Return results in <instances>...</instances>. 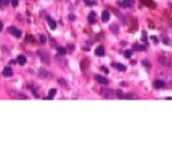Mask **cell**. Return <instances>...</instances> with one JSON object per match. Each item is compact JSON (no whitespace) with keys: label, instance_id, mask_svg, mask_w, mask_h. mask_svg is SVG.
Returning <instances> with one entry per match:
<instances>
[{"label":"cell","instance_id":"24","mask_svg":"<svg viewBox=\"0 0 172 143\" xmlns=\"http://www.w3.org/2000/svg\"><path fill=\"white\" fill-rule=\"evenodd\" d=\"M7 2H8V0H0V4H2V5L7 4Z\"/></svg>","mask_w":172,"mask_h":143},{"label":"cell","instance_id":"3","mask_svg":"<svg viewBox=\"0 0 172 143\" xmlns=\"http://www.w3.org/2000/svg\"><path fill=\"white\" fill-rule=\"evenodd\" d=\"M109 18H110V13H109L108 10H105V12H102V15H101L102 22L107 23V22L109 21Z\"/></svg>","mask_w":172,"mask_h":143},{"label":"cell","instance_id":"27","mask_svg":"<svg viewBox=\"0 0 172 143\" xmlns=\"http://www.w3.org/2000/svg\"><path fill=\"white\" fill-rule=\"evenodd\" d=\"M170 6H171V7H172V4H171V5H170Z\"/></svg>","mask_w":172,"mask_h":143},{"label":"cell","instance_id":"4","mask_svg":"<svg viewBox=\"0 0 172 143\" xmlns=\"http://www.w3.org/2000/svg\"><path fill=\"white\" fill-rule=\"evenodd\" d=\"M2 74H4L5 77H12V74H13V70L10 66H6L2 71Z\"/></svg>","mask_w":172,"mask_h":143},{"label":"cell","instance_id":"11","mask_svg":"<svg viewBox=\"0 0 172 143\" xmlns=\"http://www.w3.org/2000/svg\"><path fill=\"white\" fill-rule=\"evenodd\" d=\"M17 63L20 65H24L27 63V57L24 56V55H20V56L17 57Z\"/></svg>","mask_w":172,"mask_h":143},{"label":"cell","instance_id":"19","mask_svg":"<svg viewBox=\"0 0 172 143\" xmlns=\"http://www.w3.org/2000/svg\"><path fill=\"white\" fill-rule=\"evenodd\" d=\"M18 5V0H12V6L13 7H17Z\"/></svg>","mask_w":172,"mask_h":143},{"label":"cell","instance_id":"16","mask_svg":"<svg viewBox=\"0 0 172 143\" xmlns=\"http://www.w3.org/2000/svg\"><path fill=\"white\" fill-rule=\"evenodd\" d=\"M110 29L112 30V32H115V33H117V32H118V26L111 25V26H110Z\"/></svg>","mask_w":172,"mask_h":143},{"label":"cell","instance_id":"12","mask_svg":"<svg viewBox=\"0 0 172 143\" xmlns=\"http://www.w3.org/2000/svg\"><path fill=\"white\" fill-rule=\"evenodd\" d=\"M123 7H132L133 4H134V1L133 0H124L123 2H120Z\"/></svg>","mask_w":172,"mask_h":143},{"label":"cell","instance_id":"22","mask_svg":"<svg viewBox=\"0 0 172 143\" xmlns=\"http://www.w3.org/2000/svg\"><path fill=\"white\" fill-rule=\"evenodd\" d=\"M135 47L139 48V50H145V46H140V45H137Z\"/></svg>","mask_w":172,"mask_h":143},{"label":"cell","instance_id":"17","mask_svg":"<svg viewBox=\"0 0 172 143\" xmlns=\"http://www.w3.org/2000/svg\"><path fill=\"white\" fill-rule=\"evenodd\" d=\"M150 39L154 41V43H158V39H157V37H156V36H151V37H150Z\"/></svg>","mask_w":172,"mask_h":143},{"label":"cell","instance_id":"1","mask_svg":"<svg viewBox=\"0 0 172 143\" xmlns=\"http://www.w3.org/2000/svg\"><path fill=\"white\" fill-rule=\"evenodd\" d=\"M8 31H9V33H10V35H13L14 37H16V38H20V37L22 36V32H21V30H20V29H17V28H15V26H9Z\"/></svg>","mask_w":172,"mask_h":143},{"label":"cell","instance_id":"7","mask_svg":"<svg viewBox=\"0 0 172 143\" xmlns=\"http://www.w3.org/2000/svg\"><path fill=\"white\" fill-rule=\"evenodd\" d=\"M112 66H114L116 70L122 71V72L126 71V66H125V65H123V64H119V63H112Z\"/></svg>","mask_w":172,"mask_h":143},{"label":"cell","instance_id":"9","mask_svg":"<svg viewBox=\"0 0 172 143\" xmlns=\"http://www.w3.org/2000/svg\"><path fill=\"white\" fill-rule=\"evenodd\" d=\"M87 20H88V22H90L91 24H94V23H95V12H91L90 15H88Z\"/></svg>","mask_w":172,"mask_h":143},{"label":"cell","instance_id":"5","mask_svg":"<svg viewBox=\"0 0 172 143\" xmlns=\"http://www.w3.org/2000/svg\"><path fill=\"white\" fill-rule=\"evenodd\" d=\"M94 53H95L97 56H103L105 55V47L103 46H99V47H97Z\"/></svg>","mask_w":172,"mask_h":143},{"label":"cell","instance_id":"25","mask_svg":"<svg viewBox=\"0 0 172 143\" xmlns=\"http://www.w3.org/2000/svg\"><path fill=\"white\" fill-rule=\"evenodd\" d=\"M2 28H4V25H2V22L0 21V32H1V30H2Z\"/></svg>","mask_w":172,"mask_h":143},{"label":"cell","instance_id":"6","mask_svg":"<svg viewBox=\"0 0 172 143\" xmlns=\"http://www.w3.org/2000/svg\"><path fill=\"white\" fill-rule=\"evenodd\" d=\"M39 55H41V61L44 62V63H46V64H49V55L47 54V53H44L43 54V52H39Z\"/></svg>","mask_w":172,"mask_h":143},{"label":"cell","instance_id":"20","mask_svg":"<svg viewBox=\"0 0 172 143\" xmlns=\"http://www.w3.org/2000/svg\"><path fill=\"white\" fill-rule=\"evenodd\" d=\"M85 2H86V5H87V6H93V5H95V2H94V1H90V0H85Z\"/></svg>","mask_w":172,"mask_h":143},{"label":"cell","instance_id":"15","mask_svg":"<svg viewBox=\"0 0 172 143\" xmlns=\"http://www.w3.org/2000/svg\"><path fill=\"white\" fill-rule=\"evenodd\" d=\"M132 54H133V52H132V50H126L124 55H125V57H126V58H130V57L132 56Z\"/></svg>","mask_w":172,"mask_h":143},{"label":"cell","instance_id":"18","mask_svg":"<svg viewBox=\"0 0 172 143\" xmlns=\"http://www.w3.org/2000/svg\"><path fill=\"white\" fill-rule=\"evenodd\" d=\"M40 43H46V37H45V36H40Z\"/></svg>","mask_w":172,"mask_h":143},{"label":"cell","instance_id":"21","mask_svg":"<svg viewBox=\"0 0 172 143\" xmlns=\"http://www.w3.org/2000/svg\"><path fill=\"white\" fill-rule=\"evenodd\" d=\"M25 40H27L28 43H31V40H32V37H31V36H27V37H25Z\"/></svg>","mask_w":172,"mask_h":143},{"label":"cell","instance_id":"10","mask_svg":"<svg viewBox=\"0 0 172 143\" xmlns=\"http://www.w3.org/2000/svg\"><path fill=\"white\" fill-rule=\"evenodd\" d=\"M47 21H48V24H49V28L52 29V30H54L55 28H56V23H55V21H54L52 17H49V16H47Z\"/></svg>","mask_w":172,"mask_h":143},{"label":"cell","instance_id":"13","mask_svg":"<svg viewBox=\"0 0 172 143\" xmlns=\"http://www.w3.org/2000/svg\"><path fill=\"white\" fill-rule=\"evenodd\" d=\"M55 94H56V89H51V91H49V93H48V97H47V99H48V100H51V99H53L54 96H55Z\"/></svg>","mask_w":172,"mask_h":143},{"label":"cell","instance_id":"23","mask_svg":"<svg viewBox=\"0 0 172 143\" xmlns=\"http://www.w3.org/2000/svg\"><path fill=\"white\" fill-rule=\"evenodd\" d=\"M163 43H165V45H169V39H168V37H164V39H163Z\"/></svg>","mask_w":172,"mask_h":143},{"label":"cell","instance_id":"26","mask_svg":"<svg viewBox=\"0 0 172 143\" xmlns=\"http://www.w3.org/2000/svg\"><path fill=\"white\" fill-rule=\"evenodd\" d=\"M69 18H70V20H75V16H71V15H70V16H69Z\"/></svg>","mask_w":172,"mask_h":143},{"label":"cell","instance_id":"14","mask_svg":"<svg viewBox=\"0 0 172 143\" xmlns=\"http://www.w3.org/2000/svg\"><path fill=\"white\" fill-rule=\"evenodd\" d=\"M57 52H59V54H62V55H64V54L67 53V50H66V48L59 47V48H57Z\"/></svg>","mask_w":172,"mask_h":143},{"label":"cell","instance_id":"8","mask_svg":"<svg viewBox=\"0 0 172 143\" xmlns=\"http://www.w3.org/2000/svg\"><path fill=\"white\" fill-rule=\"evenodd\" d=\"M154 87L155 88H163V87H165V82L163 80H156V81H154Z\"/></svg>","mask_w":172,"mask_h":143},{"label":"cell","instance_id":"2","mask_svg":"<svg viewBox=\"0 0 172 143\" xmlns=\"http://www.w3.org/2000/svg\"><path fill=\"white\" fill-rule=\"evenodd\" d=\"M95 80H97L99 84L103 85V86L108 85V79L105 78V77H102V76H95Z\"/></svg>","mask_w":172,"mask_h":143}]
</instances>
